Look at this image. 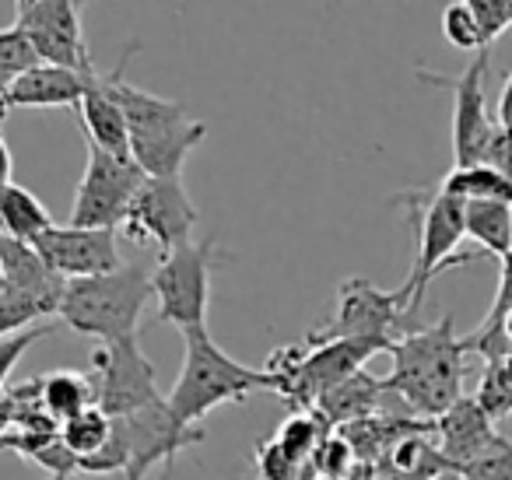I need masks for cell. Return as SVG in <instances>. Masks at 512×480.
Instances as JSON below:
<instances>
[{"mask_svg": "<svg viewBox=\"0 0 512 480\" xmlns=\"http://www.w3.org/2000/svg\"><path fill=\"white\" fill-rule=\"evenodd\" d=\"M141 46L127 43L123 60L109 74L113 95L123 109L130 134V158L148 179H176L183 176V165L193 148L207 137V127L186 116V109L162 95H151L144 88H134L127 81V64L137 57Z\"/></svg>", "mask_w": 512, "mask_h": 480, "instance_id": "cell-1", "label": "cell"}, {"mask_svg": "<svg viewBox=\"0 0 512 480\" xmlns=\"http://www.w3.org/2000/svg\"><path fill=\"white\" fill-rule=\"evenodd\" d=\"M390 358L393 372L383 382L414 414L435 421L456 400H463L467 347L463 337H456L453 316H439V323L400 333L390 347Z\"/></svg>", "mask_w": 512, "mask_h": 480, "instance_id": "cell-2", "label": "cell"}, {"mask_svg": "<svg viewBox=\"0 0 512 480\" xmlns=\"http://www.w3.org/2000/svg\"><path fill=\"white\" fill-rule=\"evenodd\" d=\"M253 393H274V375L267 368H249L228 358L211 340L207 326L183 330V368L165 396L172 414L183 424H200L225 403H246Z\"/></svg>", "mask_w": 512, "mask_h": 480, "instance_id": "cell-3", "label": "cell"}, {"mask_svg": "<svg viewBox=\"0 0 512 480\" xmlns=\"http://www.w3.org/2000/svg\"><path fill=\"white\" fill-rule=\"evenodd\" d=\"M151 298V270H144L141 263H123L113 274L67 281L57 316L81 337L116 344L137 337L141 312Z\"/></svg>", "mask_w": 512, "mask_h": 480, "instance_id": "cell-4", "label": "cell"}, {"mask_svg": "<svg viewBox=\"0 0 512 480\" xmlns=\"http://www.w3.org/2000/svg\"><path fill=\"white\" fill-rule=\"evenodd\" d=\"M400 204L407 207V218H411L414 260H411V274H407L404 288H397V295L404 298L407 312L418 316L432 277L446 274L453 263L470 260V256H456L460 242L467 239V232H463V204L446 197V193H439L435 186L404 193Z\"/></svg>", "mask_w": 512, "mask_h": 480, "instance_id": "cell-5", "label": "cell"}, {"mask_svg": "<svg viewBox=\"0 0 512 480\" xmlns=\"http://www.w3.org/2000/svg\"><path fill=\"white\" fill-rule=\"evenodd\" d=\"M372 354H390V347L376 340H323V344H292L267 358V372L274 375V393L288 407L309 410L327 389L362 372Z\"/></svg>", "mask_w": 512, "mask_h": 480, "instance_id": "cell-6", "label": "cell"}, {"mask_svg": "<svg viewBox=\"0 0 512 480\" xmlns=\"http://www.w3.org/2000/svg\"><path fill=\"white\" fill-rule=\"evenodd\" d=\"M221 260L218 239L207 235L200 242L162 253L151 270V295L158 302V319L183 330L207 326V305H211V270Z\"/></svg>", "mask_w": 512, "mask_h": 480, "instance_id": "cell-7", "label": "cell"}, {"mask_svg": "<svg viewBox=\"0 0 512 480\" xmlns=\"http://www.w3.org/2000/svg\"><path fill=\"white\" fill-rule=\"evenodd\" d=\"M418 330L414 316L407 312L404 298L397 291L376 288L365 277H348L337 291V312L320 330H309V344L323 340H376L383 347H393L400 333Z\"/></svg>", "mask_w": 512, "mask_h": 480, "instance_id": "cell-8", "label": "cell"}, {"mask_svg": "<svg viewBox=\"0 0 512 480\" xmlns=\"http://www.w3.org/2000/svg\"><path fill=\"white\" fill-rule=\"evenodd\" d=\"M197 221L200 214L186 193L183 179H144L137 197L130 200L127 214H123L120 232L137 246L151 242L162 253H172V249L193 242Z\"/></svg>", "mask_w": 512, "mask_h": 480, "instance_id": "cell-9", "label": "cell"}, {"mask_svg": "<svg viewBox=\"0 0 512 480\" xmlns=\"http://www.w3.org/2000/svg\"><path fill=\"white\" fill-rule=\"evenodd\" d=\"M144 172L134 165V158H116L109 151L88 144L85 176L74 193L71 225L74 228H120L130 200L137 197L144 183Z\"/></svg>", "mask_w": 512, "mask_h": 480, "instance_id": "cell-10", "label": "cell"}, {"mask_svg": "<svg viewBox=\"0 0 512 480\" xmlns=\"http://www.w3.org/2000/svg\"><path fill=\"white\" fill-rule=\"evenodd\" d=\"M113 421L120 424L123 445H127L123 480H144L155 466H169L183 449L204 442V428L179 421L165 396L127 417H113Z\"/></svg>", "mask_w": 512, "mask_h": 480, "instance_id": "cell-11", "label": "cell"}, {"mask_svg": "<svg viewBox=\"0 0 512 480\" xmlns=\"http://www.w3.org/2000/svg\"><path fill=\"white\" fill-rule=\"evenodd\" d=\"M92 382H95V407L109 417H127L148 403L162 400L158 393V372L141 351L137 337L102 344L92 354Z\"/></svg>", "mask_w": 512, "mask_h": 480, "instance_id": "cell-12", "label": "cell"}, {"mask_svg": "<svg viewBox=\"0 0 512 480\" xmlns=\"http://www.w3.org/2000/svg\"><path fill=\"white\" fill-rule=\"evenodd\" d=\"M488 60L491 53L481 50V57L470 60V67L463 74H435V71H418V81L435 88H449L453 92V158L456 165H477L484 158V148L491 141L495 130V116L488 113Z\"/></svg>", "mask_w": 512, "mask_h": 480, "instance_id": "cell-13", "label": "cell"}, {"mask_svg": "<svg viewBox=\"0 0 512 480\" xmlns=\"http://www.w3.org/2000/svg\"><path fill=\"white\" fill-rule=\"evenodd\" d=\"M85 0H36L29 11L18 15V29L29 36L39 64L67 67L78 74H95L92 50L81 29Z\"/></svg>", "mask_w": 512, "mask_h": 480, "instance_id": "cell-14", "label": "cell"}, {"mask_svg": "<svg viewBox=\"0 0 512 480\" xmlns=\"http://www.w3.org/2000/svg\"><path fill=\"white\" fill-rule=\"evenodd\" d=\"M36 253L43 263L64 281H81V277L113 274L123 267L120 246H116V228H74L53 225L36 242Z\"/></svg>", "mask_w": 512, "mask_h": 480, "instance_id": "cell-15", "label": "cell"}, {"mask_svg": "<svg viewBox=\"0 0 512 480\" xmlns=\"http://www.w3.org/2000/svg\"><path fill=\"white\" fill-rule=\"evenodd\" d=\"M432 431H435V445H439L442 459H446L453 470H460L470 459H477L498 438V428L488 421V414L477 407L474 396H463L446 414L435 417Z\"/></svg>", "mask_w": 512, "mask_h": 480, "instance_id": "cell-16", "label": "cell"}, {"mask_svg": "<svg viewBox=\"0 0 512 480\" xmlns=\"http://www.w3.org/2000/svg\"><path fill=\"white\" fill-rule=\"evenodd\" d=\"M95 74H78L67 67L36 64L11 78V88L4 95V109H53V106H74L78 109L88 81Z\"/></svg>", "mask_w": 512, "mask_h": 480, "instance_id": "cell-17", "label": "cell"}, {"mask_svg": "<svg viewBox=\"0 0 512 480\" xmlns=\"http://www.w3.org/2000/svg\"><path fill=\"white\" fill-rule=\"evenodd\" d=\"M78 123L88 144H95V148L109 151V155H116V158H130L127 120H123V109H120V102H116L109 78L95 74V78L88 81L85 95H81V102H78Z\"/></svg>", "mask_w": 512, "mask_h": 480, "instance_id": "cell-18", "label": "cell"}, {"mask_svg": "<svg viewBox=\"0 0 512 480\" xmlns=\"http://www.w3.org/2000/svg\"><path fill=\"white\" fill-rule=\"evenodd\" d=\"M383 393H386V382L362 368V372L337 382L334 389H327V393L313 403V410H320V414L327 417L330 428H334V424H358V421H365V417H372V410L383 400Z\"/></svg>", "mask_w": 512, "mask_h": 480, "instance_id": "cell-19", "label": "cell"}, {"mask_svg": "<svg viewBox=\"0 0 512 480\" xmlns=\"http://www.w3.org/2000/svg\"><path fill=\"white\" fill-rule=\"evenodd\" d=\"M435 190L446 193V197H453V200H460V204H474V200H498V204H512V179L488 162L453 165Z\"/></svg>", "mask_w": 512, "mask_h": 480, "instance_id": "cell-20", "label": "cell"}, {"mask_svg": "<svg viewBox=\"0 0 512 480\" xmlns=\"http://www.w3.org/2000/svg\"><path fill=\"white\" fill-rule=\"evenodd\" d=\"M50 228H53V218L36 193L18 183L0 186V232L11 235V239L36 242L39 235L50 232Z\"/></svg>", "mask_w": 512, "mask_h": 480, "instance_id": "cell-21", "label": "cell"}, {"mask_svg": "<svg viewBox=\"0 0 512 480\" xmlns=\"http://www.w3.org/2000/svg\"><path fill=\"white\" fill-rule=\"evenodd\" d=\"M39 400H43V410L50 421L64 424L67 417L95 407V382L85 372L57 368V372L39 379Z\"/></svg>", "mask_w": 512, "mask_h": 480, "instance_id": "cell-22", "label": "cell"}, {"mask_svg": "<svg viewBox=\"0 0 512 480\" xmlns=\"http://www.w3.org/2000/svg\"><path fill=\"white\" fill-rule=\"evenodd\" d=\"M463 232L488 256L502 260L512 249V204H498V200L463 204Z\"/></svg>", "mask_w": 512, "mask_h": 480, "instance_id": "cell-23", "label": "cell"}, {"mask_svg": "<svg viewBox=\"0 0 512 480\" xmlns=\"http://www.w3.org/2000/svg\"><path fill=\"white\" fill-rule=\"evenodd\" d=\"M330 435H334L330 421L320 414V410L309 407V410H295V414L278 428V438H274V442H278L292 459L313 466L316 449H320V445L327 442Z\"/></svg>", "mask_w": 512, "mask_h": 480, "instance_id": "cell-24", "label": "cell"}, {"mask_svg": "<svg viewBox=\"0 0 512 480\" xmlns=\"http://www.w3.org/2000/svg\"><path fill=\"white\" fill-rule=\"evenodd\" d=\"M474 400H477V407L488 414L491 424L512 417V354L484 361L481 379H477V389H474Z\"/></svg>", "mask_w": 512, "mask_h": 480, "instance_id": "cell-25", "label": "cell"}, {"mask_svg": "<svg viewBox=\"0 0 512 480\" xmlns=\"http://www.w3.org/2000/svg\"><path fill=\"white\" fill-rule=\"evenodd\" d=\"M109 435H113V417L99 407L81 410V414L67 417V421L60 424V442L78 459H92L95 452L109 442Z\"/></svg>", "mask_w": 512, "mask_h": 480, "instance_id": "cell-26", "label": "cell"}, {"mask_svg": "<svg viewBox=\"0 0 512 480\" xmlns=\"http://www.w3.org/2000/svg\"><path fill=\"white\" fill-rule=\"evenodd\" d=\"M442 36H446L449 46H456V50H488V39H484V29L481 22H477V15L467 8V4H449L446 11H442Z\"/></svg>", "mask_w": 512, "mask_h": 480, "instance_id": "cell-27", "label": "cell"}, {"mask_svg": "<svg viewBox=\"0 0 512 480\" xmlns=\"http://www.w3.org/2000/svg\"><path fill=\"white\" fill-rule=\"evenodd\" d=\"M463 480H512V438L498 435L488 449L467 466H460Z\"/></svg>", "mask_w": 512, "mask_h": 480, "instance_id": "cell-28", "label": "cell"}, {"mask_svg": "<svg viewBox=\"0 0 512 480\" xmlns=\"http://www.w3.org/2000/svg\"><path fill=\"white\" fill-rule=\"evenodd\" d=\"M309 470H313V466L292 459L274 438L256 449V473H260V480H306Z\"/></svg>", "mask_w": 512, "mask_h": 480, "instance_id": "cell-29", "label": "cell"}, {"mask_svg": "<svg viewBox=\"0 0 512 480\" xmlns=\"http://www.w3.org/2000/svg\"><path fill=\"white\" fill-rule=\"evenodd\" d=\"M36 64H39L36 50H32L29 36H25L18 25L0 29V74H4V78H18V74Z\"/></svg>", "mask_w": 512, "mask_h": 480, "instance_id": "cell-30", "label": "cell"}, {"mask_svg": "<svg viewBox=\"0 0 512 480\" xmlns=\"http://www.w3.org/2000/svg\"><path fill=\"white\" fill-rule=\"evenodd\" d=\"M46 333H53V323H39L22 333H11V337H0V393H4V382L11 379V372H15V365L22 361V354L29 351L32 344H39Z\"/></svg>", "mask_w": 512, "mask_h": 480, "instance_id": "cell-31", "label": "cell"}, {"mask_svg": "<svg viewBox=\"0 0 512 480\" xmlns=\"http://www.w3.org/2000/svg\"><path fill=\"white\" fill-rule=\"evenodd\" d=\"M463 4H467V8L477 15V22H481V29H484V39H488V46L498 39V32L512 25L509 0H463Z\"/></svg>", "mask_w": 512, "mask_h": 480, "instance_id": "cell-32", "label": "cell"}, {"mask_svg": "<svg viewBox=\"0 0 512 480\" xmlns=\"http://www.w3.org/2000/svg\"><path fill=\"white\" fill-rule=\"evenodd\" d=\"M351 459H355V449H351L348 438L330 435L327 442H323L320 449H316V456H313V470L330 473V477H341V473L351 466Z\"/></svg>", "mask_w": 512, "mask_h": 480, "instance_id": "cell-33", "label": "cell"}, {"mask_svg": "<svg viewBox=\"0 0 512 480\" xmlns=\"http://www.w3.org/2000/svg\"><path fill=\"white\" fill-rule=\"evenodd\" d=\"M498 263H502V274H498L495 302H491L488 316L481 319V330H488V326H498V323H502L505 312H512V249Z\"/></svg>", "mask_w": 512, "mask_h": 480, "instance_id": "cell-34", "label": "cell"}, {"mask_svg": "<svg viewBox=\"0 0 512 480\" xmlns=\"http://www.w3.org/2000/svg\"><path fill=\"white\" fill-rule=\"evenodd\" d=\"M481 162L495 165L498 172H505V176L512 179V130H491V141L488 148H484V158Z\"/></svg>", "mask_w": 512, "mask_h": 480, "instance_id": "cell-35", "label": "cell"}, {"mask_svg": "<svg viewBox=\"0 0 512 480\" xmlns=\"http://www.w3.org/2000/svg\"><path fill=\"white\" fill-rule=\"evenodd\" d=\"M495 127H498V130H512V74H509V78H505L502 92H498Z\"/></svg>", "mask_w": 512, "mask_h": 480, "instance_id": "cell-36", "label": "cell"}, {"mask_svg": "<svg viewBox=\"0 0 512 480\" xmlns=\"http://www.w3.org/2000/svg\"><path fill=\"white\" fill-rule=\"evenodd\" d=\"M4 113L8 109H0V186L4 183H15V158H11V148H8V137H4Z\"/></svg>", "mask_w": 512, "mask_h": 480, "instance_id": "cell-37", "label": "cell"}, {"mask_svg": "<svg viewBox=\"0 0 512 480\" xmlns=\"http://www.w3.org/2000/svg\"><path fill=\"white\" fill-rule=\"evenodd\" d=\"M18 421V410H15V400H11V393L4 389L0 393V435H8V428Z\"/></svg>", "mask_w": 512, "mask_h": 480, "instance_id": "cell-38", "label": "cell"}, {"mask_svg": "<svg viewBox=\"0 0 512 480\" xmlns=\"http://www.w3.org/2000/svg\"><path fill=\"white\" fill-rule=\"evenodd\" d=\"M8 88H11V78L0 74V109H4V95H8Z\"/></svg>", "mask_w": 512, "mask_h": 480, "instance_id": "cell-39", "label": "cell"}, {"mask_svg": "<svg viewBox=\"0 0 512 480\" xmlns=\"http://www.w3.org/2000/svg\"><path fill=\"white\" fill-rule=\"evenodd\" d=\"M435 480H463V473L460 470H446V473H439Z\"/></svg>", "mask_w": 512, "mask_h": 480, "instance_id": "cell-40", "label": "cell"}, {"mask_svg": "<svg viewBox=\"0 0 512 480\" xmlns=\"http://www.w3.org/2000/svg\"><path fill=\"white\" fill-rule=\"evenodd\" d=\"M32 4H36V0H15V11H18V15H22V11H29Z\"/></svg>", "mask_w": 512, "mask_h": 480, "instance_id": "cell-41", "label": "cell"}, {"mask_svg": "<svg viewBox=\"0 0 512 480\" xmlns=\"http://www.w3.org/2000/svg\"><path fill=\"white\" fill-rule=\"evenodd\" d=\"M0 291H4V263H0Z\"/></svg>", "mask_w": 512, "mask_h": 480, "instance_id": "cell-42", "label": "cell"}, {"mask_svg": "<svg viewBox=\"0 0 512 480\" xmlns=\"http://www.w3.org/2000/svg\"><path fill=\"white\" fill-rule=\"evenodd\" d=\"M509 11H512V0H509Z\"/></svg>", "mask_w": 512, "mask_h": 480, "instance_id": "cell-43", "label": "cell"}, {"mask_svg": "<svg viewBox=\"0 0 512 480\" xmlns=\"http://www.w3.org/2000/svg\"><path fill=\"white\" fill-rule=\"evenodd\" d=\"M85 4H88V0H85Z\"/></svg>", "mask_w": 512, "mask_h": 480, "instance_id": "cell-44", "label": "cell"}]
</instances>
